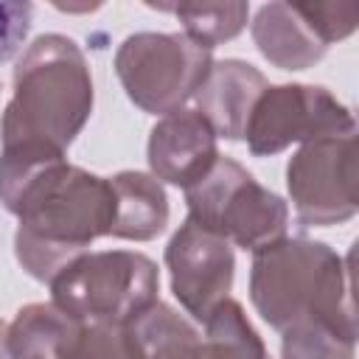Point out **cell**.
Returning a JSON list of instances; mask_svg holds the SVG:
<instances>
[{
  "label": "cell",
  "mask_w": 359,
  "mask_h": 359,
  "mask_svg": "<svg viewBox=\"0 0 359 359\" xmlns=\"http://www.w3.org/2000/svg\"><path fill=\"white\" fill-rule=\"evenodd\" d=\"M266 87V79L252 65L238 59L216 62L194 95L196 112L210 123L216 135L238 140L244 137L250 112Z\"/></svg>",
  "instance_id": "cell-12"
},
{
  "label": "cell",
  "mask_w": 359,
  "mask_h": 359,
  "mask_svg": "<svg viewBox=\"0 0 359 359\" xmlns=\"http://www.w3.org/2000/svg\"><path fill=\"white\" fill-rule=\"evenodd\" d=\"M356 132L325 135L303 143L289 160L286 185L303 224H339L359 208Z\"/></svg>",
  "instance_id": "cell-7"
},
{
  "label": "cell",
  "mask_w": 359,
  "mask_h": 359,
  "mask_svg": "<svg viewBox=\"0 0 359 359\" xmlns=\"http://www.w3.org/2000/svg\"><path fill=\"white\" fill-rule=\"evenodd\" d=\"M11 213L20 216L14 236L17 261L31 278L50 283L98 236H109L115 191L109 180L62 160L22 191Z\"/></svg>",
  "instance_id": "cell-1"
},
{
  "label": "cell",
  "mask_w": 359,
  "mask_h": 359,
  "mask_svg": "<svg viewBox=\"0 0 359 359\" xmlns=\"http://www.w3.org/2000/svg\"><path fill=\"white\" fill-rule=\"evenodd\" d=\"M0 359H11V351H8V325L0 320Z\"/></svg>",
  "instance_id": "cell-21"
},
{
  "label": "cell",
  "mask_w": 359,
  "mask_h": 359,
  "mask_svg": "<svg viewBox=\"0 0 359 359\" xmlns=\"http://www.w3.org/2000/svg\"><path fill=\"white\" fill-rule=\"evenodd\" d=\"M31 3L0 0V62L11 59L31 28Z\"/></svg>",
  "instance_id": "cell-20"
},
{
  "label": "cell",
  "mask_w": 359,
  "mask_h": 359,
  "mask_svg": "<svg viewBox=\"0 0 359 359\" xmlns=\"http://www.w3.org/2000/svg\"><path fill=\"white\" fill-rule=\"evenodd\" d=\"M174 14L185 25V36L205 50H213L219 42L233 39L244 25L250 6L247 3H196V6H151Z\"/></svg>",
  "instance_id": "cell-17"
},
{
  "label": "cell",
  "mask_w": 359,
  "mask_h": 359,
  "mask_svg": "<svg viewBox=\"0 0 359 359\" xmlns=\"http://www.w3.org/2000/svg\"><path fill=\"white\" fill-rule=\"evenodd\" d=\"M356 121L351 109L325 87L278 84L255 101L244 137L252 154H278L292 143H309L325 135H351Z\"/></svg>",
  "instance_id": "cell-8"
},
{
  "label": "cell",
  "mask_w": 359,
  "mask_h": 359,
  "mask_svg": "<svg viewBox=\"0 0 359 359\" xmlns=\"http://www.w3.org/2000/svg\"><path fill=\"white\" fill-rule=\"evenodd\" d=\"M62 359H146L132 325L79 323Z\"/></svg>",
  "instance_id": "cell-18"
},
{
  "label": "cell",
  "mask_w": 359,
  "mask_h": 359,
  "mask_svg": "<svg viewBox=\"0 0 359 359\" xmlns=\"http://www.w3.org/2000/svg\"><path fill=\"white\" fill-rule=\"evenodd\" d=\"M356 339L325 323H294L283 331V359H353Z\"/></svg>",
  "instance_id": "cell-19"
},
{
  "label": "cell",
  "mask_w": 359,
  "mask_h": 359,
  "mask_svg": "<svg viewBox=\"0 0 359 359\" xmlns=\"http://www.w3.org/2000/svg\"><path fill=\"white\" fill-rule=\"evenodd\" d=\"M216 160V132L196 109L168 112L151 129L149 165L157 180L191 188L213 168Z\"/></svg>",
  "instance_id": "cell-11"
},
{
  "label": "cell",
  "mask_w": 359,
  "mask_h": 359,
  "mask_svg": "<svg viewBox=\"0 0 359 359\" xmlns=\"http://www.w3.org/2000/svg\"><path fill=\"white\" fill-rule=\"evenodd\" d=\"M132 328L146 359H202V334L165 303H154Z\"/></svg>",
  "instance_id": "cell-15"
},
{
  "label": "cell",
  "mask_w": 359,
  "mask_h": 359,
  "mask_svg": "<svg viewBox=\"0 0 359 359\" xmlns=\"http://www.w3.org/2000/svg\"><path fill=\"white\" fill-rule=\"evenodd\" d=\"M157 266L143 252H84L53 280V306L76 323L132 325L157 303Z\"/></svg>",
  "instance_id": "cell-4"
},
{
  "label": "cell",
  "mask_w": 359,
  "mask_h": 359,
  "mask_svg": "<svg viewBox=\"0 0 359 359\" xmlns=\"http://www.w3.org/2000/svg\"><path fill=\"white\" fill-rule=\"evenodd\" d=\"M109 182L115 191V222L109 236L149 241L165 230L168 199L154 177L140 171H121Z\"/></svg>",
  "instance_id": "cell-13"
},
{
  "label": "cell",
  "mask_w": 359,
  "mask_h": 359,
  "mask_svg": "<svg viewBox=\"0 0 359 359\" xmlns=\"http://www.w3.org/2000/svg\"><path fill=\"white\" fill-rule=\"evenodd\" d=\"M93 112V79L79 45L45 34L14 67V95L0 121L6 146H45L65 151Z\"/></svg>",
  "instance_id": "cell-2"
},
{
  "label": "cell",
  "mask_w": 359,
  "mask_h": 359,
  "mask_svg": "<svg viewBox=\"0 0 359 359\" xmlns=\"http://www.w3.org/2000/svg\"><path fill=\"white\" fill-rule=\"evenodd\" d=\"M76 328L79 323L53 303H31L8 325L11 359H62Z\"/></svg>",
  "instance_id": "cell-14"
},
{
  "label": "cell",
  "mask_w": 359,
  "mask_h": 359,
  "mask_svg": "<svg viewBox=\"0 0 359 359\" xmlns=\"http://www.w3.org/2000/svg\"><path fill=\"white\" fill-rule=\"evenodd\" d=\"M185 202L191 222L252 252L278 244L289 222L286 202L230 157H219L196 185L185 188Z\"/></svg>",
  "instance_id": "cell-5"
},
{
  "label": "cell",
  "mask_w": 359,
  "mask_h": 359,
  "mask_svg": "<svg viewBox=\"0 0 359 359\" xmlns=\"http://www.w3.org/2000/svg\"><path fill=\"white\" fill-rule=\"evenodd\" d=\"M359 3H269L252 20V39L280 70H306L331 42L356 31Z\"/></svg>",
  "instance_id": "cell-9"
},
{
  "label": "cell",
  "mask_w": 359,
  "mask_h": 359,
  "mask_svg": "<svg viewBox=\"0 0 359 359\" xmlns=\"http://www.w3.org/2000/svg\"><path fill=\"white\" fill-rule=\"evenodd\" d=\"M213 67L210 50L185 34H132L115 53V70L126 95L151 115L182 109Z\"/></svg>",
  "instance_id": "cell-6"
},
{
  "label": "cell",
  "mask_w": 359,
  "mask_h": 359,
  "mask_svg": "<svg viewBox=\"0 0 359 359\" xmlns=\"http://www.w3.org/2000/svg\"><path fill=\"white\" fill-rule=\"evenodd\" d=\"M202 359H272L244 309L224 297L205 320Z\"/></svg>",
  "instance_id": "cell-16"
},
{
  "label": "cell",
  "mask_w": 359,
  "mask_h": 359,
  "mask_svg": "<svg viewBox=\"0 0 359 359\" xmlns=\"http://www.w3.org/2000/svg\"><path fill=\"white\" fill-rule=\"evenodd\" d=\"M165 264L171 269V289L182 309L205 323L208 314L227 297L233 286V250L230 244L185 219L165 247Z\"/></svg>",
  "instance_id": "cell-10"
},
{
  "label": "cell",
  "mask_w": 359,
  "mask_h": 359,
  "mask_svg": "<svg viewBox=\"0 0 359 359\" xmlns=\"http://www.w3.org/2000/svg\"><path fill=\"white\" fill-rule=\"evenodd\" d=\"M348 266L351 258L342 261L320 241L280 238L252 258V306L278 331L294 323H325L356 339Z\"/></svg>",
  "instance_id": "cell-3"
}]
</instances>
